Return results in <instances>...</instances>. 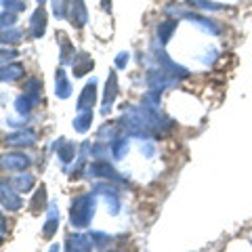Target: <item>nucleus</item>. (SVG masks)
<instances>
[{"label": "nucleus", "instance_id": "obj_1", "mask_svg": "<svg viewBox=\"0 0 252 252\" xmlns=\"http://www.w3.org/2000/svg\"><path fill=\"white\" fill-rule=\"evenodd\" d=\"M94 217V195L93 193H84L78 195L72 204V212H69V223L76 229L88 227Z\"/></svg>", "mask_w": 252, "mask_h": 252}, {"label": "nucleus", "instance_id": "obj_31", "mask_svg": "<svg viewBox=\"0 0 252 252\" xmlns=\"http://www.w3.org/2000/svg\"><path fill=\"white\" fill-rule=\"evenodd\" d=\"M111 252H120V250H111Z\"/></svg>", "mask_w": 252, "mask_h": 252}, {"label": "nucleus", "instance_id": "obj_22", "mask_svg": "<svg viewBox=\"0 0 252 252\" xmlns=\"http://www.w3.org/2000/svg\"><path fill=\"white\" fill-rule=\"evenodd\" d=\"M91 239H93V246H97V248H103L105 244H110V236H105V233H101V231H93Z\"/></svg>", "mask_w": 252, "mask_h": 252}, {"label": "nucleus", "instance_id": "obj_29", "mask_svg": "<svg viewBox=\"0 0 252 252\" xmlns=\"http://www.w3.org/2000/svg\"><path fill=\"white\" fill-rule=\"evenodd\" d=\"M50 252H61V248H59V244H53V246H50Z\"/></svg>", "mask_w": 252, "mask_h": 252}, {"label": "nucleus", "instance_id": "obj_8", "mask_svg": "<svg viewBox=\"0 0 252 252\" xmlns=\"http://www.w3.org/2000/svg\"><path fill=\"white\" fill-rule=\"evenodd\" d=\"M25 69L21 63H6V65L0 67V80L2 82H15L19 78H23Z\"/></svg>", "mask_w": 252, "mask_h": 252}, {"label": "nucleus", "instance_id": "obj_30", "mask_svg": "<svg viewBox=\"0 0 252 252\" xmlns=\"http://www.w3.org/2000/svg\"><path fill=\"white\" fill-rule=\"evenodd\" d=\"M36 2H38V4H44V0H36Z\"/></svg>", "mask_w": 252, "mask_h": 252}, {"label": "nucleus", "instance_id": "obj_17", "mask_svg": "<svg viewBox=\"0 0 252 252\" xmlns=\"http://www.w3.org/2000/svg\"><path fill=\"white\" fill-rule=\"evenodd\" d=\"M21 32L17 28H0V44H19Z\"/></svg>", "mask_w": 252, "mask_h": 252}, {"label": "nucleus", "instance_id": "obj_16", "mask_svg": "<svg viewBox=\"0 0 252 252\" xmlns=\"http://www.w3.org/2000/svg\"><path fill=\"white\" fill-rule=\"evenodd\" d=\"M74 59H76V57H74ZM93 65H94V63H93L91 57H88V55H80V59L74 61V76H76V78H82L86 72H91Z\"/></svg>", "mask_w": 252, "mask_h": 252}, {"label": "nucleus", "instance_id": "obj_11", "mask_svg": "<svg viewBox=\"0 0 252 252\" xmlns=\"http://www.w3.org/2000/svg\"><path fill=\"white\" fill-rule=\"evenodd\" d=\"M32 36L34 38H42L44 30H47V13H44V9H36L34 15H32Z\"/></svg>", "mask_w": 252, "mask_h": 252}, {"label": "nucleus", "instance_id": "obj_2", "mask_svg": "<svg viewBox=\"0 0 252 252\" xmlns=\"http://www.w3.org/2000/svg\"><path fill=\"white\" fill-rule=\"evenodd\" d=\"M97 101V80H91L88 84L82 88L80 97H78V111H93V105Z\"/></svg>", "mask_w": 252, "mask_h": 252}, {"label": "nucleus", "instance_id": "obj_10", "mask_svg": "<svg viewBox=\"0 0 252 252\" xmlns=\"http://www.w3.org/2000/svg\"><path fill=\"white\" fill-rule=\"evenodd\" d=\"M93 239L88 236H69L67 237V252H91Z\"/></svg>", "mask_w": 252, "mask_h": 252}, {"label": "nucleus", "instance_id": "obj_3", "mask_svg": "<svg viewBox=\"0 0 252 252\" xmlns=\"http://www.w3.org/2000/svg\"><path fill=\"white\" fill-rule=\"evenodd\" d=\"M0 202H2V206L6 208V210H11V212H15L21 208V198L17 195L15 189H11L9 187V183L6 181H0Z\"/></svg>", "mask_w": 252, "mask_h": 252}, {"label": "nucleus", "instance_id": "obj_19", "mask_svg": "<svg viewBox=\"0 0 252 252\" xmlns=\"http://www.w3.org/2000/svg\"><path fill=\"white\" fill-rule=\"evenodd\" d=\"M91 124H93V111H82L74 120V128L78 132H86Z\"/></svg>", "mask_w": 252, "mask_h": 252}, {"label": "nucleus", "instance_id": "obj_13", "mask_svg": "<svg viewBox=\"0 0 252 252\" xmlns=\"http://www.w3.org/2000/svg\"><path fill=\"white\" fill-rule=\"evenodd\" d=\"M36 103H38V97H36V94L23 93L21 97H17V101H15V110L21 113V116H25V113H30L32 110H34Z\"/></svg>", "mask_w": 252, "mask_h": 252}, {"label": "nucleus", "instance_id": "obj_7", "mask_svg": "<svg viewBox=\"0 0 252 252\" xmlns=\"http://www.w3.org/2000/svg\"><path fill=\"white\" fill-rule=\"evenodd\" d=\"M36 141V132L34 130H17L13 135L6 137V145H13V147H21V145H32Z\"/></svg>", "mask_w": 252, "mask_h": 252}, {"label": "nucleus", "instance_id": "obj_27", "mask_svg": "<svg viewBox=\"0 0 252 252\" xmlns=\"http://www.w3.org/2000/svg\"><path fill=\"white\" fill-rule=\"evenodd\" d=\"M4 236H6V220H4V214L0 212V244H2Z\"/></svg>", "mask_w": 252, "mask_h": 252}, {"label": "nucleus", "instance_id": "obj_25", "mask_svg": "<svg viewBox=\"0 0 252 252\" xmlns=\"http://www.w3.org/2000/svg\"><path fill=\"white\" fill-rule=\"evenodd\" d=\"M4 4L9 6V9H13V11H23L25 9V4L21 2V0H4Z\"/></svg>", "mask_w": 252, "mask_h": 252}, {"label": "nucleus", "instance_id": "obj_26", "mask_svg": "<svg viewBox=\"0 0 252 252\" xmlns=\"http://www.w3.org/2000/svg\"><path fill=\"white\" fill-rule=\"evenodd\" d=\"M13 57H17V53L15 50H0V63H4V61H9V59H13Z\"/></svg>", "mask_w": 252, "mask_h": 252}, {"label": "nucleus", "instance_id": "obj_23", "mask_svg": "<svg viewBox=\"0 0 252 252\" xmlns=\"http://www.w3.org/2000/svg\"><path fill=\"white\" fill-rule=\"evenodd\" d=\"M126 151H128V143H126V141H116V143H113L111 154H113V158H116V160H120V158H122Z\"/></svg>", "mask_w": 252, "mask_h": 252}, {"label": "nucleus", "instance_id": "obj_4", "mask_svg": "<svg viewBox=\"0 0 252 252\" xmlns=\"http://www.w3.org/2000/svg\"><path fill=\"white\" fill-rule=\"evenodd\" d=\"M67 17L72 19V23L76 25V28H84L86 21H88V13H86L84 2H82V0H69Z\"/></svg>", "mask_w": 252, "mask_h": 252}, {"label": "nucleus", "instance_id": "obj_24", "mask_svg": "<svg viewBox=\"0 0 252 252\" xmlns=\"http://www.w3.org/2000/svg\"><path fill=\"white\" fill-rule=\"evenodd\" d=\"M11 23H15V13H0V28H11Z\"/></svg>", "mask_w": 252, "mask_h": 252}, {"label": "nucleus", "instance_id": "obj_5", "mask_svg": "<svg viewBox=\"0 0 252 252\" xmlns=\"http://www.w3.org/2000/svg\"><path fill=\"white\" fill-rule=\"evenodd\" d=\"M88 174L94 176V179H116V170L110 166V162L107 160H93L91 166H88Z\"/></svg>", "mask_w": 252, "mask_h": 252}, {"label": "nucleus", "instance_id": "obj_12", "mask_svg": "<svg viewBox=\"0 0 252 252\" xmlns=\"http://www.w3.org/2000/svg\"><path fill=\"white\" fill-rule=\"evenodd\" d=\"M55 93H57V97H61V99H67L69 94H72V84H69V80H67V76L63 69H57Z\"/></svg>", "mask_w": 252, "mask_h": 252}, {"label": "nucleus", "instance_id": "obj_21", "mask_svg": "<svg viewBox=\"0 0 252 252\" xmlns=\"http://www.w3.org/2000/svg\"><path fill=\"white\" fill-rule=\"evenodd\" d=\"M13 185H15V189H17V191H21V193L30 191L32 185H34V176H32V174H19V176H15Z\"/></svg>", "mask_w": 252, "mask_h": 252}, {"label": "nucleus", "instance_id": "obj_15", "mask_svg": "<svg viewBox=\"0 0 252 252\" xmlns=\"http://www.w3.org/2000/svg\"><path fill=\"white\" fill-rule=\"evenodd\" d=\"M44 206H47V187L40 185L36 189V193H34V198H32L30 202V210L38 214V212H42L44 210Z\"/></svg>", "mask_w": 252, "mask_h": 252}, {"label": "nucleus", "instance_id": "obj_20", "mask_svg": "<svg viewBox=\"0 0 252 252\" xmlns=\"http://www.w3.org/2000/svg\"><path fill=\"white\" fill-rule=\"evenodd\" d=\"M57 38L61 40V63H69L72 61V53H74V47H72V42L65 38V34H57Z\"/></svg>", "mask_w": 252, "mask_h": 252}, {"label": "nucleus", "instance_id": "obj_14", "mask_svg": "<svg viewBox=\"0 0 252 252\" xmlns=\"http://www.w3.org/2000/svg\"><path fill=\"white\" fill-rule=\"evenodd\" d=\"M57 227H59V214H57V208L50 206V212H48V219L47 223H44V231H42V237L44 239H50L55 236Z\"/></svg>", "mask_w": 252, "mask_h": 252}, {"label": "nucleus", "instance_id": "obj_18", "mask_svg": "<svg viewBox=\"0 0 252 252\" xmlns=\"http://www.w3.org/2000/svg\"><path fill=\"white\" fill-rule=\"evenodd\" d=\"M74 151H76L74 143L61 141L59 145H57V156H59V160H61V162H65V164L74 160Z\"/></svg>", "mask_w": 252, "mask_h": 252}, {"label": "nucleus", "instance_id": "obj_6", "mask_svg": "<svg viewBox=\"0 0 252 252\" xmlns=\"http://www.w3.org/2000/svg\"><path fill=\"white\" fill-rule=\"evenodd\" d=\"M2 166L6 170H25L30 166V158L25 154H19V151H11V154H4L2 158Z\"/></svg>", "mask_w": 252, "mask_h": 252}, {"label": "nucleus", "instance_id": "obj_9", "mask_svg": "<svg viewBox=\"0 0 252 252\" xmlns=\"http://www.w3.org/2000/svg\"><path fill=\"white\" fill-rule=\"evenodd\" d=\"M116 93H118V80H116V74H110L107 78V84H105V94H103V113H107L113 105V99H116Z\"/></svg>", "mask_w": 252, "mask_h": 252}, {"label": "nucleus", "instance_id": "obj_28", "mask_svg": "<svg viewBox=\"0 0 252 252\" xmlns=\"http://www.w3.org/2000/svg\"><path fill=\"white\" fill-rule=\"evenodd\" d=\"M126 61H128V53H120L118 59H116V65H118V67H124Z\"/></svg>", "mask_w": 252, "mask_h": 252}]
</instances>
